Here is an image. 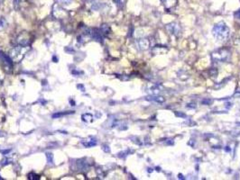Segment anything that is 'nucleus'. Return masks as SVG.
<instances>
[{
    "instance_id": "obj_1",
    "label": "nucleus",
    "mask_w": 240,
    "mask_h": 180,
    "mask_svg": "<svg viewBox=\"0 0 240 180\" xmlns=\"http://www.w3.org/2000/svg\"><path fill=\"white\" fill-rule=\"evenodd\" d=\"M213 34L219 41H226L229 35V29L224 23L216 24L213 28Z\"/></svg>"
},
{
    "instance_id": "obj_2",
    "label": "nucleus",
    "mask_w": 240,
    "mask_h": 180,
    "mask_svg": "<svg viewBox=\"0 0 240 180\" xmlns=\"http://www.w3.org/2000/svg\"><path fill=\"white\" fill-rule=\"evenodd\" d=\"M28 45H18L16 47H14L10 52V58L13 60V62H19L23 59L24 57L26 51L28 50Z\"/></svg>"
},
{
    "instance_id": "obj_3",
    "label": "nucleus",
    "mask_w": 240,
    "mask_h": 180,
    "mask_svg": "<svg viewBox=\"0 0 240 180\" xmlns=\"http://www.w3.org/2000/svg\"><path fill=\"white\" fill-rule=\"evenodd\" d=\"M229 52L225 50H218L217 52L212 53V59L215 60H219V61H223L225 59H227V58L229 57Z\"/></svg>"
},
{
    "instance_id": "obj_4",
    "label": "nucleus",
    "mask_w": 240,
    "mask_h": 180,
    "mask_svg": "<svg viewBox=\"0 0 240 180\" xmlns=\"http://www.w3.org/2000/svg\"><path fill=\"white\" fill-rule=\"evenodd\" d=\"M46 157H47V161L50 164H53V155L51 153H46Z\"/></svg>"
},
{
    "instance_id": "obj_5",
    "label": "nucleus",
    "mask_w": 240,
    "mask_h": 180,
    "mask_svg": "<svg viewBox=\"0 0 240 180\" xmlns=\"http://www.w3.org/2000/svg\"><path fill=\"white\" fill-rule=\"evenodd\" d=\"M5 25H6V21L4 18H1L0 19V30L3 29Z\"/></svg>"
},
{
    "instance_id": "obj_6",
    "label": "nucleus",
    "mask_w": 240,
    "mask_h": 180,
    "mask_svg": "<svg viewBox=\"0 0 240 180\" xmlns=\"http://www.w3.org/2000/svg\"><path fill=\"white\" fill-rule=\"evenodd\" d=\"M62 5H70L71 3V0H58Z\"/></svg>"
},
{
    "instance_id": "obj_7",
    "label": "nucleus",
    "mask_w": 240,
    "mask_h": 180,
    "mask_svg": "<svg viewBox=\"0 0 240 180\" xmlns=\"http://www.w3.org/2000/svg\"><path fill=\"white\" fill-rule=\"evenodd\" d=\"M114 1L117 3V5H120V6H122V5H123V3H124V2H123V0H114Z\"/></svg>"
},
{
    "instance_id": "obj_8",
    "label": "nucleus",
    "mask_w": 240,
    "mask_h": 180,
    "mask_svg": "<svg viewBox=\"0 0 240 180\" xmlns=\"http://www.w3.org/2000/svg\"><path fill=\"white\" fill-rule=\"evenodd\" d=\"M235 16H236L238 19H240V9L238 11H237V12L235 13Z\"/></svg>"
}]
</instances>
